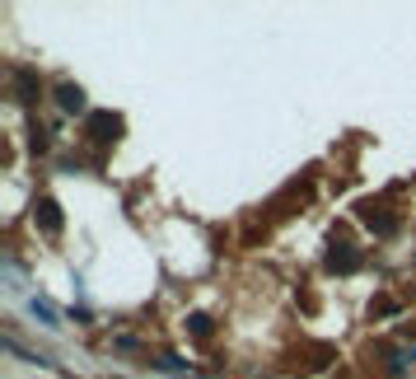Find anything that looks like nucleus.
Segmentation results:
<instances>
[{
    "mask_svg": "<svg viewBox=\"0 0 416 379\" xmlns=\"http://www.w3.org/2000/svg\"><path fill=\"white\" fill-rule=\"evenodd\" d=\"M10 84H14V99H19V103H38V99H42V80H38V71H28V66H14V71H10Z\"/></svg>",
    "mask_w": 416,
    "mask_h": 379,
    "instance_id": "obj_1",
    "label": "nucleus"
},
{
    "mask_svg": "<svg viewBox=\"0 0 416 379\" xmlns=\"http://www.w3.org/2000/svg\"><path fill=\"white\" fill-rule=\"evenodd\" d=\"M84 132H89V140H99V145H112L117 132H122V117H112V112H89Z\"/></svg>",
    "mask_w": 416,
    "mask_h": 379,
    "instance_id": "obj_2",
    "label": "nucleus"
},
{
    "mask_svg": "<svg viewBox=\"0 0 416 379\" xmlns=\"http://www.w3.org/2000/svg\"><path fill=\"white\" fill-rule=\"evenodd\" d=\"M33 220H38L47 234H61V225H66V220H61V206H56L52 197H38V201H33Z\"/></svg>",
    "mask_w": 416,
    "mask_h": 379,
    "instance_id": "obj_3",
    "label": "nucleus"
},
{
    "mask_svg": "<svg viewBox=\"0 0 416 379\" xmlns=\"http://www.w3.org/2000/svg\"><path fill=\"white\" fill-rule=\"evenodd\" d=\"M356 211H360V220L369 225V230H379V234H393V230H397V220L384 216V206H374V201H360Z\"/></svg>",
    "mask_w": 416,
    "mask_h": 379,
    "instance_id": "obj_4",
    "label": "nucleus"
},
{
    "mask_svg": "<svg viewBox=\"0 0 416 379\" xmlns=\"http://www.w3.org/2000/svg\"><path fill=\"white\" fill-rule=\"evenodd\" d=\"M56 103L66 112H84V89L79 84H56Z\"/></svg>",
    "mask_w": 416,
    "mask_h": 379,
    "instance_id": "obj_5",
    "label": "nucleus"
},
{
    "mask_svg": "<svg viewBox=\"0 0 416 379\" xmlns=\"http://www.w3.org/2000/svg\"><path fill=\"white\" fill-rule=\"evenodd\" d=\"M328 267H332V271H356V267H360V253H351V248L341 244V248L328 253Z\"/></svg>",
    "mask_w": 416,
    "mask_h": 379,
    "instance_id": "obj_6",
    "label": "nucleus"
},
{
    "mask_svg": "<svg viewBox=\"0 0 416 379\" xmlns=\"http://www.w3.org/2000/svg\"><path fill=\"white\" fill-rule=\"evenodd\" d=\"M28 309H33V319H38L42 328H52V332L61 328V323H56V309H52V304H42V299H28Z\"/></svg>",
    "mask_w": 416,
    "mask_h": 379,
    "instance_id": "obj_7",
    "label": "nucleus"
},
{
    "mask_svg": "<svg viewBox=\"0 0 416 379\" xmlns=\"http://www.w3.org/2000/svg\"><path fill=\"white\" fill-rule=\"evenodd\" d=\"M182 328H187L192 337H210V319H206V314H192V319H187Z\"/></svg>",
    "mask_w": 416,
    "mask_h": 379,
    "instance_id": "obj_8",
    "label": "nucleus"
}]
</instances>
